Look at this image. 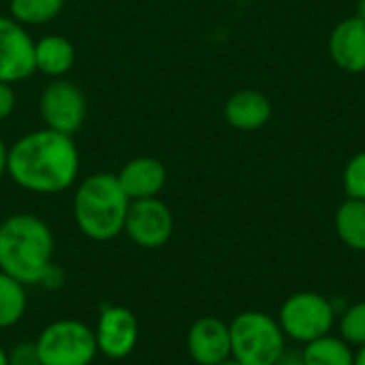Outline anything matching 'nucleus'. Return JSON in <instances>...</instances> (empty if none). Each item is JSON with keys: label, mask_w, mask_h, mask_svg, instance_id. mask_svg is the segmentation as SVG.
Listing matches in <instances>:
<instances>
[{"label": "nucleus", "mask_w": 365, "mask_h": 365, "mask_svg": "<svg viewBox=\"0 0 365 365\" xmlns=\"http://www.w3.org/2000/svg\"><path fill=\"white\" fill-rule=\"evenodd\" d=\"M64 0H11V17L19 24L41 26L60 15Z\"/></svg>", "instance_id": "nucleus-19"}, {"label": "nucleus", "mask_w": 365, "mask_h": 365, "mask_svg": "<svg viewBox=\"0 0 365 365\" xmlns=\"http://www.w3.org/2000/svg\"><path fill=\"white\" fill-rule=\"evenodd\" d=\"M334 227L346 248L365 252V201L346 197V201L336 210Z\"/></svg>", "instance_id": "nucleus-16"}, {"label": "nucleus", "mask_w": 365, "mask_h": 365, "mask_svg": "<svg viewBox=\"0 0 365 365\" xmlns=\"http://www.w3.org/2000/svg\"><path fill=\"white\" fill-rule=\"evenodd\" d=\"M130 199L118 182V175L96 173L86 178L73 201L79 231L94 242H109L124 231Z\"/></svg>", "instance_id": "nucleus-3"}, {"label": "nucleus", "mask_w": 365, "mask_h": 365, "mask_svg": "<svg viewBox=\"0 0 365 365\" xmlns=\"http://www.w3.org/2000/svg\"><path fill=\"white\" fill-rule=\"evenodd\" d=\"M15 109V90L11 88V83L0 81V122L6 120Z\"/></svg>", "instance_id": "nucleus-24"}, {"label": "nucleus", "mask_w": 365, "mask_h": 365, "mask_svg": "<svg viewBox=\"0 0 365 365\" xmlns=\"http://www.w3.org/2000/svg\"><path fill=\"white\" fill-rule=\"evenodd\" d=\"M188 355L199 365H218L231 357L229 323L218 317H201L188 329Z\"/></svg>", "instance_id": "nucleus-11"}, {"label": "nucleus", "mask_w": 365, "mask_h": 365, "mask_svg": "<svg viewBox=\"0 0 365 365\" xmlns=\"http://www.w3.org/2000/svg\"><path fill=\"white\" fill-rule=\"evenodd\" d=\"M24 312H26L24 284L0 272V329L19 323Z\"/></svg>", "instance_id": "nucleus-18"}, {"label": "nucleus", "mask_w": 365, "mask_h": 365, "mask_svg": "<svg viewBox=\"0 0 365 365\" xmlns=\"http://www.w3.org/2000/svg\"><path fill=\"white\" fill-rule=\"evenodd\" d=\"M6 173L24 190L62 192L73 186L79 173L77 145L71 135L51 128L28 133L9 150Z\"/></svg>", "instance_id": "nucleus-1"}, {"label": "nucleus", "mask_w": 365, "mask_h": 365, "mask_svg": "<svg viewBox=\"0 0 365 365\" xmlns=\"http://www.w3.org/2000/svg\"><path fill=\"white\" fill-rule=\"evenodd\" d=\"M62 282H64V272H62L58 265L51 263V265L43 272V276H41V280H38V287H43V289H47V291H56V289L62 287Z\"/></svg>", "instance_id": "nucleus-23"}, {"label": "nucleus", "mask_w": 365, "mask_h": 365, "mask_svg": "<svg viewBox=\"0 0 365 365\" xmlns=\"http://www.w3.org/2000/svg\"><path fill=\"white\" fill-rule=\"evenodd\" d=\"M306 365H353L355 364V349L344 342L340 336L327 334L321 336L299 351Z\"/></svg>", "instance_id": "nucleus-17"}, {"label": "nucleus", "mask_w": 365, "mask_h": 365, "mask_svg": "<svg viewBox=\"0 0 365 365\" xmlns=\"http://www.w3.org/2000/svg\"><path fill=\"white\" fill-rule=\"evenodd\" d=\"M329 56L346 73H365V21L355 17L342 19L329 36Z\"/></svg>", "instance_id": "nucleus-12"}, {"label": "nucleus", "mask_w": 365, "mask_h": 365, "mask_svg": "<svg viewBox=\"0 0 365 365\" xmlns=\"http://www.w3.org/2000/svg\"><path fill=\"white\" fill-rule=\"evenodd\" d=\"M218 365H242V364H240V361H235L233 357H229V359H225L222 364H218Z\"/></svg>", "instance_id": "nucleus-30"}, {"label": "nucleus", "mask_w": 365, "mask_h": 365, "mask_svg": "<svg viewBox=\"0 0 365 365\" xmlns=\"http://www.w3.org/2000/svg\"><path fill=\"white\" fill-rule=\"evenodd\" d=\"M41 115L47 128L73 135L86 120V96L71 81H53L41 94Z\"/></svg>", "instance_id": "nucleus-8"}, {"label": "nucleus", "mask_w": 365, "mask_h": 365, "mask_svg": "<svg viewBox=\"0 0 365 365\" xmlns=\"http://www.w3.org/2000/svg\"><path fill=\"white\" fill-rule=\"evenodd\" d=\"M342 184H344V192L351 199H361L365 201V150L355 154L342 173Z\"/></svg>", "instance_id": "nucleus-21"}, {"label": "nucleus", "mask_w": 365, "mask_h": 365, "mask_svg": "<svg viewBox=\"0 0 365 365\" xmlns=\"http://www.w3.org/2000/svg\"><path fill=\"white\" fill-rule=\"evenodd\" d=\"M118 182L130 201L150 199L163 190L167 182V169L158 158L139 156L122 167V171L118 173Z\"/></svg>", "instance_id": "nucleus-13"}, {"label": "nucleus", "mask_w": 365, "mask_h": 365, "mask_svg": "<svg viewBox=\"0 0 365 365\" xmlns=\"http://www.w3.org/2000/svg\"><path fill=\"white\" fill-rule=\"evenodd\" d=\"M276 365H306L304 364V359H302V353H284L282 355V359L278 361Z\"/></svg>", "instance_id": "nucleus-25"}, {"label": "nucleus", "mask_w": 365, "mask_h": 365, "mask_svg": "<svg viewBox=\"0 0 365 365\" xmlns=\"http://www.w3.org/2000/svg\"><path fill=\"white\" fill-rule=\"evenodd\" d=\"M34 344L41 365H90L98 353L94 329L73 319L47 325Z\"/></svg>", "instance_id": "nucleus-6"}, {"label": "nucleus", "mask_w": 365, "mask_h": 365, "mask_svg": "<svg viewBox=\"0 0 365 365\" xmlns=\"http://www.w3.org/2000/svg\"><path fill=\"white\" fill-rule=\"evenodd\" d=\"M53 235L32 214H13L0 222V272L17 282L38 284L53 263Z\"/></svg>", "instance_id": "nucleus-2"}, {"label": "nucleus", "mask_w": 365, "mask_h": 365, "mask_svg": "<svg viewBox=\"0 0 365 365\" xmlns=\"http://www.w3.org/2000/svg\"><path fill=\"white\" fill-rule=\"evenodd\" d=\"M276 319L287 340L304 346L334 331L338 323V308L334 299L317 291H299L282 302Z\"/></svg>", "instance_id": "nucleus-5"}, {"label": "nucleus", "mask_w": 365, "mask_h": 365, "mask_svg": "<svg viewBox=\"0 0 365 365\" xmlns=\"http://www.w3.org/2000/svg\"><path fill=\"white\" fill-rule=\"evenodd\" d=\"M353 365H365V344L355 349V364Z\"/></svg>", "instance_id": "nucleus-27"}, {"label": "nucleus", "mask_w": 365, "mask_h": 365, "mask_svg": "<svg viewBox=\"0 0 365 365\" xmlns=\"http://www.w3.org/2000/svg\"><path fill=\"white\" fill-rule=\"evenodd\" d=\"M98 351L109 359L128 357L139 340V323L137 317L122 306H105L98 317V325L94 329Z\"/></svg>", "instance_id": "nucleus-10"}, {"label": "nucleus", "mask_w": 365, "mask_h": 365, "mask_svg": "<svg viewBox=\"0 0 365 365\" xmlns=\"http://www.w3.org/2000/svg\"><path fill=\"white\" fill-rule=\"evenodd\" d=\"M34 71V41L24 30V24L0 15V81L15 83Z\"/></svg>", "instance_id": "nucleus-9"}, {"label": "nucleus", "mask_w": 365, "mask_h": 365, "mask_svg": "<svg viewBox=\"0 0 365 365\" xmlns=\"http://www.w3.org/2000/svg\"><path fill=\"white\" fill-rule=\"evenodd\" d=\"M357 17L365 21V0H359V2H357Z\"/></svg>", "instance_id": "nucleus-28"}, {"label": "nucleus", "mask_w": 365, "mask_h": 365, "mask_svg": "<svg viewBox=\"0 0 365 365\" xmlns=\"http://www.w3.org/2000/svg\"><path fill=\"white\" fill-rule=\"evenodd\" d=\"M124 231L141 248H160L173 235V214L156 197L135 199L128 205Z\"/></svg>", "instance_id": "nucleus-7"}, {"label": "nucleus", "mask_w": 365, "mask_h": 365, "mask_svg": "<svg viewBox=\"0 0 365 365\" xmlns=\"http://www.w3.org/2000/svg\"><path fill=\"white\" fill-rule=\"evenodd\" d=\"M6 165H9V150H6L4 141L0 139V178L6 173Z\"/></svg>", "instance_id": "nucleus-26"}, {"label": "nucleus", "mask_w": 365, "mask_h": 365, "mask_svg": "<svg viewBox=\"0 0 365 365\" xmlns=\"http://www.w3.org/2000/svg\"><path fill=\"white\" fill-rule=\"evenodd\" d=\"M338 336L349 342L353 349H359L365 344V302H357L346 306L338 314Z\"/></svg>", "instance_id": "nucleus-20"}, {"label": "nucleus", "mask_w": 365, "mask_h": 365, "mask_svg": "<svg viewBox=\"0 0 365 365\" xmlns=\"http://www.w3.org/2000/svg\"><path fill=\"white\" fill-rule=\"evenodd\" d=\"M75 62V47L60 34L43 36L34 43V66L49 77H62Z\"/></svg>", "instance_id": "nucleus-15"}, {"label": "nucleus", "mask_w": 365, "mask_h": 365, "mask_svg": "<svg viewBox=\"0 0 365 365\" xmlns=\"http://www.w3.org/2000/svg\"><path fill=\"white\" fill-rule=\"evenodd\" d=\"M9 365H41L38 359V351L34 342H21L15 344L11 349V353H6Z\"/></svg>", "instance_id": "nucleus-22"}, {"label": "nucleus", "mask_w": 365, "mask_h": 365, "mask_svg": "<svg viewBox=\"0 0 365 365\" xmlns=\"http://www.w3.org/2000/svg\"><path fill=\"white\" fill-rule=\"evenodd\" d=\"M231 357L242 365H276L287 353V336L276 317L261 310H246L233 317Z\"/></svg>", "instance_id": "nucleus-4"}, {"label": "nucleus", "mask_w": 365, "mask_h": 365, "mask_svg": "<svg viewBox=\"0 0 365 365\" xmlns=\"http://www.w3.org/2000/svg\"><path fill=\"white\" fill-rule=\"evenodd\" d=\"M0 365H9V359H6V353L0 349Z\"/></svg>", "instance_id": "nucleus-29"}, {"label": "nucleus", "mask_w": 365, "mask_h": 365, "mask_svg": "<svg viewBox=\"0 0 365 365\" xmlns=\"http://www.w3.org/2000/svg\"><path fill=\"white\" fill-rule=\"evenodd\" d=\"M225 120L237 130H259L272 120V103L259 90H240L227 98Z\"/></svg>", "instance_id": "nucleus-14"}]
</instances>
